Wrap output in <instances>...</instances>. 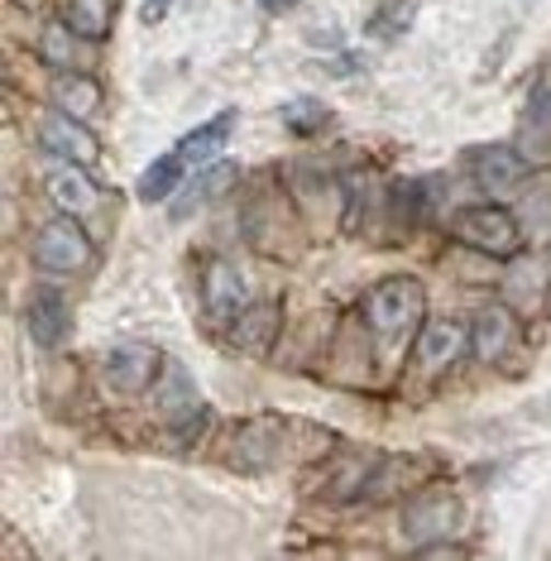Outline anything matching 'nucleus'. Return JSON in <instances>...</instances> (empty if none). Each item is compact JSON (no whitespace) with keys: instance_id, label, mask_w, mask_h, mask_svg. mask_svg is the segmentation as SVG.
Segmentation results:
<instances>
[{"instance_id":"obj_1","label":"nucleus","mask_w":551,"mask_h":561,"mask_svg":"<svg viewBox=\"0 0 551 561\" xmlns=\"http://www.w3.org/2000/svg\"><path fill=\"white\" fill-rule=\"evenodd\" d=\"M422 322H427V288L417 278L393 274L365 293V327L375 331L383 355H399L407 341H417Z\"/></svg>"},{"instance_id":"obj_2","label":"nucleus","mask_w":551,"mask_h":561,"mask_svg":"<svg viewBox=\"0 0 551 561\" xmlns=\"http://www.w3.org/2000/svg\"><path fill=\"white\" fill-rule=\"evenodd\" d=\"M451 231H456L460 245H470L480 254H494V260H514L518 245H523V216L498 207V202H484V207L456 211Z\"/></svg>"},{"instance_id":"obj_3","label":"nucleus","mask_w":551,"mask_h":561,"mask_svg":"<svg viewBox=\"0 0 551 561\" xmlns=\"http://www.w3.org/2000/svg\"><path fill=\"white\" fill-rule=\"evenodd\" d=\"M30 260L44 274H77V270H87V260H92V240H87V231L68 211V216H58V221L38 226V236L30 240Z\"/></svg>"},{"instance_id":"obj_4","label":"nucleus","mask_w":551,"mask_h":561,"mask_svg":"<svg viewBox=\"0 0 551 561\" xmlns=\"http://www.w3.org/2000/svg\"><path fill=\"white\" fill-rule=\"evenodd\" d=\"M153 408H159L163 423H173L183 437L202 427V417H207V408H202V393L192 385V375L183 365H163L159 385H153Z\"/></svg>"},{"instance_id":"obj_5","label":"nucleus","mask_w":551,"mask_h":561,"mask_svg":"<svg viewBox=\"0 0 551 561\" xmlns=\"http://www.w3.org/2000/svg\"><path fill=\"white\" fill-rule=\"evenodd\" d=\"M163 351L149 346V341H125V346H115L106 355V379L120 393H149L153 385H159L163 375Z\"/></svg>"},{"instance_id":"obj_6","label":"nucleus","mask_w":551,"mask_h":561,"mask_svg":"<svg viewBox=\"0 0 551 561\" xmlns=\"http://www.w3.org/2000/svg\"><path fill=\"white\" fill-rule=\"evenodd\" d=\"M202 298H207L211 327H221V331L236 327V317L250 308L245 278H240V270H236V264H226V260H211V264H207V284H202Z\"/></svg>"},{"instance_id":"obj_7","label":"nucleus","mask_w":551,"mask_h":561,"mask_svg":"<svg viewBox=\"0 0 551 561\" xmlns=\"http://www.w3.org/2000/svg\"><path fill=\"white\" fill-rule=\"evenodd\" d=\"M38 145H44L48 154L68 159V163H82V169H92V163H96V139H92V130H87L82 121H72L68 111H58V106L38 116Z\"/></svg>"},{"instance_id":"obj_8","label":"nucleus","mask_w":551,"mask_h":561,"mask_svg":"<svg viewBox=\"0 0 551 561\" xmlns=\"http://www.w3.org/2000/svg\"><path fill=\"white\" fill-rule=\"evenodd\" d=\"M475 178H480V187L490 193L494 202L498 197H514L523 183H528V173H532V163L518 154V149H508V145H484L475 159Z\"/></svg>"},{"instance_id":"obj_9","label":"nucleus","mask_w":551,"mask_h":561,"mask_svg":"<svg viewBox=\"0 0 551 561\" xmlns=\"http://www.w3.org/2000/svg\"><path fill=\"white\" fill-rule=\"evenodd\" d=\"M236 178H240V169H236V163H230V159H221V163H202L197 178H187V183L173 193V202H169L173 221H187V216H197L202 207H207V202L226 197Z\"/></svg>"},{"instance_id":"obj_10","label":"nucleus","mask_w":551,"mask_h":561,"mask_svg":"<svg viewBox=\"0 0 551 561\" xmlns=\"http://www.w3.org/2000/svg\"><path fill=\"white\" fill-rule=\"evenodd\" d=\"M460 518V500L446 490H422L403 504V533L413 538H446Z\"/></svg>"},{"instance_id":"obj_11","label":"nucleus","mask_w":551,"mask_h":561,"mask_svg":"<svg viewBox=\"0 0 551 561\" xmlns=\"http://www.w3.org/2000/svg\"><path fill=\"white\" fill-rule=\"evenodd\" d=\"M514 341H518V317L508 312L504 302H490V308L475 317V327H470V351H475L480 365H498Z\"/></svg>"},{"instance_id":"obj_12","label":"nucleus","mask_w":551,"mask_h":561,"mask_svg":"<svg viewBox=\"0 0 551 561\" xmlns=\"http://www.w3.org/2000/svg\"><path fill=\"white\" fill-rule=\"evenodd\" d=\"M24 327L38 346H58L68 336V302H62L58 288H34L30 302H24Z\"/></svg>"},{"instance_id":"obj_13","label":"nucleus","mask_w":551,"mask_h":561,"mask_svg":"<svg viewBox=\"0 0 551 561\" xmlns=\"http://www.w3.org/2000/svg\"><path fill=\"white\" fill-rule=\"evenodd\" d=\"M470 351V331L460 327V322H432V327H422V336H417V365L427 369H446V365H456L460 355Z\"/></svg>"},{"instance_id":"obj_14","label":"nucleus","mask_w":551,"mask_h":561,"mask_svg":"<svg viewBox=\"0 0 551 561\" xmlns=\"http://www.w3.org/2000/svg\"><path fill=\"white\" fill-rule=\"evenodd\" d=\"M48 197H54L62 211H72V216L96 211V183L87 178L82 163H68V159H58V169L48 173Z\"/></svg>"},{"instance_id":"obj_15","label":"nucleus","mask_w":551,"mask_h":561,"mask_svg":"<svg viewBox=\"0 0 551 561\" xmlns=\"http://www.w3.org/2000/svg\"><path fill=\"white\" fill-rule=\"evenodd\" d=\"M230 336H236V346H240V351L264 355V351H268V341L278 336V302H274V298H260V302L250 298V308L236 317Z\"/></svg>"},{"instance_id":"obj_16","label":"nucleus","mask_w":551,"mask_h":561,"mask_svg":"<svg viewBox=\"0 0 551 561\" xmlns=\"http://www.w3.org/2000/svg\"><path fill=\"white\" fill-rule=\"evenodd\" d=\"M54 106L58 111H68L72 121H92L96 111H101V87H96V78H87V72H58L54 78Z\"/></svg>"},{"instance_id":"obj_17","label":"nucleus","mask_w":551,"mask_h":561,"mask_svg":"<svg viewBox=\"0 0 551 561\" xmlns=\"http://www.w3.org/2000/svg\"><path fill=\"white\" fill-rule=\"evenodd\" d=\"M518 154L532 163H551V106L547 101H532L518 121Z\"/></svg>"},{"instance_id":"obj_18","label":"nucleus","mask_w":551,"mask_h":561,"mask_svg":"<svg viewBox=\"0 0 551 561\" xmlns=\"http://www.w3.org/2000/svg\"><path fill=\"white\" fill-rule=\"evenodd\" d=\"M183 169H187V163H183L177 149H173V154H159L145 173H139V187H135L139 202H149V207H153V202H173V193L183 187Z\"/></svg>"},{"instance_id":"obj_19","label":"nucleus","mask_w":551,"mask_h":561,"mask_svg":"<svg viewBox=\"0 0 551 561\" xmlns=\"http://www.w3.org/2000/svg\"><path fill=\"white\" fill-rule=\"evenodd\" d=\"M111 20H115L111 0H68V10H62V24H68L77 39H106Z\"/></svg>"},{"instance_id":"obj_20","label":"nucleus","mask_w":551,"mask_h":561,"mask_svg":"<svg viewBox=\"0 0 551 561\" xmlns=\"http://www.w3.org/2000/svg\"><path fill=\"white\" fill-rule=\"evenodd\" d=\"M230 111L226 116H216L211 125H202V130H192V135H183V145H177V154H183V163H207L216 149L226 145V135H230Z\"/></svg>"},{"instance_id":"obj_21","label":"nucleus","mask_w":551,"mask_h":561,"mask_svg":"<svg viewBox=\"0 0 551 561\" xmlns=\"http://www.w3.org/2000/svg\"><path fill=\"white\" fill-rule=\"evenodd\" d=\"M547 284H551L547 260H514L508 264V293H514V298H542Z\"/></svg>"},{"instance_id":"obj_22","label":"nucleus","mask_w":551,"mask_h":561,"mask_svg":"<svg viewBox=\"0 0 551 561\" xmlns=\"http://www.w3.org/2000/svg\"><path fill=\"white\" fill-rule=\"evenodd\" d=\"M38 54H44L48 68H72V30L68 24H48L44 30V39H38Z\"/></svg>"},{"instance_id":"obj_23","label":"nucleus","mask_w":551,"mask_h":561,"mask_svg":"<svg viewBox=\"0 0 551 561\" xmlns=\"http://www.w3.org/2000/svg\"><path fill=\"white\" fill-rule=\"evenodd\" d=\"M407 20H413V0H389V5H383L379 15L369 20V30H375V34H383V39H389V34H399Z\"/></svg>"},{"instance_id":"obj_24","label":"nucleus","mask_w":551,"mask_h":561,"mask_svg":"<svg viewBox=\"0 0 551 561\" xmlns=\"http://www.w3.org/2000/svg\"><path fill=\"white\" fill-rule=\"evenodd\" d=\"M284 116H288V125H298V130H312V125L322 121V111H312V101H292Z\"/></svg>"},{"instance_id":"obj_25","label":"nucleus","mask_w":551,"mask_h":561,"mask_svg":"<svg viewBox=\"0 0 551 561\" xmlns=\"http://www.w3.org/2000/svg\"><path fill=\"white\" fill-rule=\"evenodd\" d=\"M173 5L177 0H145V5H139V24H163L173 15Z\"/></svg>"},{"instance_id":"obj_26","label":"nucleus","mask_w":551,"mask_h":561,"mask_svg":"<svg viewBox=\"0 0 551 561\" xmlns=\"http://www.w3.org/2000/svg\"><path fill=\"white\" fill-rule=\"evenodd\" d=\"M417 557H466V547H451V542H432V547H422Z\"/></svg>"}]
</instances>
